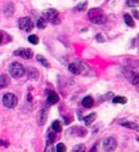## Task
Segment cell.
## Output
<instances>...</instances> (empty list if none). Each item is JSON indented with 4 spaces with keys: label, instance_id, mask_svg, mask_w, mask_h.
<instances>
[{
    "label": "cell",
    "instance_id": "cell-10",
    "mask_svg": "<svg viewBox=\"0 0 139 152\" xmlns=\"http://www.w3.org/2000/svg\"><path fill=\"white\" fill-rule=\"evenodd\" d=\"M68 70L73 74H79L82 72V65L79 64V62H73V64H71L68 66Z\"/></svg>",
    "mask_w": 139,
    "mask_h": 152
},
{
    "label": "cell",
    "instance_id": "cell-24",
    "mask_svg": "<svg viewBox=\"0 0 139 152\" xmlns=\"http://www.w3.org/2000/svg\"><path fill=\"white\" fill-rule=\"evenodd\" d=\"M126 4H127V6H130V7H136V6H138V4H139V0H126Z\"/></svg>",
    "mask_w": 139,
    "mask_h": 152
},
{
    "label": "cell",
    "instance_id": "cell-25",
    "mask_svg": "<svg viewBox=\"0 0 139 152\" xmlns=\"http://www.w3.org/2000/svg\"><path fill=\"white\" fill-rule=\"evenodd\" d=\"M28 40H29V42L32 43V44H37L38 43V37L36 35H30L28 37Z\"/></svg>",
    "mask_w": 139,
    "mask_h": 152
},
{
    "label": "cell",
    "instance_id": "cell-14",
    "mask_svg": "<svg viewBox=\"0 0 139 152\" xmlns=\"http://www.w3.org/2000/svg\"><path fill=\"white\" fill-rule=\"evenodd\" d=\"M121 125L124 127H126V128H131V129H133V131H137L139 132V125L134 123V122H130V121H122Z\"/></svg>",
    "mask_w": 139,
    "mask_h": 152
},
{
    "label": "cell",
    "instance_id": "cell-27",
    "mask_svg": "<svg viewBox=\"0 0 139 152\" xmlns=\"http://www.w3.org/2000/svg\"><path fill=\"white\" fill-rule=\"evenodd\" d=\"M54 140H55V133H49V134H48V141H47V145H50Z\"/></svg>",
    "mask_w": 139,
    "mask_h": 152
},
{
    "label": "cell",
    "instance_id": "cell-3",
    "mask_svg": "<svg viewBox=\"0 0 139 152\" xmlns=\"http://www.w3.org/2000/svg\"><path fill=\"white\" fill-rule=\"evenodd\" d=\"M17 102H18L17 97H16V95H13V94L7 92V94H5L3 96V104L5 105L6 108H10V109L15 108L17 105Z\"/></svg>",
    "mask_w": 139,
    "mask_h": 152
},
{
    "label": "cell",
    "instance_id": "cell-19",
    "mask_svg": "<svg viewBox=\"0 0 139 152\" xmlns=\"http://www.w3.org/2000/svg\"><path fill=\"white\" fill-rule=\"evenodd\" d=\"M52 128H53V131H54V132H61V129H62L61 122L55 120L54 122H53V125H52Z\"/></svg>",
    "mask_w": 139,
    "mask_h": 152
},
{
    "label": "cell",
    "instance_id": "cell-21",
    "mask_svg": "<svg viewBox=\"0 0 139 152\" xmlns=\"http://www.w3.org/2000/svg\"><path fill=\"white\" fill-rule=\"evenodd\" d=\"M87 7H88V3H87V1H83V3L78 4V5L76 6V11L82 12V11H85V10H87Z\"/></svg>",
    "mask_w": 139,
    "mask_h": 152
},
{
    "label": "cell",
    "instance_id": "cell-13",
    "mask_svg": "<svg viewBox=\"0 0 139 152\" xmlns=\"http://www.w3.org/2000/svg\"><path fill=\"white\" fill-rule=\"evenodd\" d=\"M4 13H5V16H7V17L13 16V13H15V6H13V4L9 3L7 5H6L5 10H4Z\"/></svg>",
    "mask_w": 139,
    "mask_h": 152
},
{
    "label": "cell",
    "instance_id": "cell-11",
    "mask_svg": "<svg viewBox=\"0 0 139 152\" xmlns=\"http://www.w3.org/2000/svg\"><path fill=\"white\" fill-rule=\"evenodd\" d=\"M47 115H48V107H44L41 113H40V116H38V123L40 125H43L47 120Z\"/></svg>",
    "mask_w": 139,
    "mask_h": 152
},
{
    "label": "cell",
    "instance_id": "cell-15",
    "mask_svg": "<svg viewBox=\"0 0 139 152\" xmlns=\"http://www.w3.org/2000/svg\"><path fill=\"white\" fill-rule=\"evenodd\" d=\"M92 104H94V98H92V97L87 96V97L83 98L82 105H83L84 108H90V107H92Z\"/></svg>",
    "mask_w": 139,
    "mask_h": 152
},
{
    "label": "cell",
    "instance_id": "cell-22",
    "mask_svg": "<svg viewBox=\"0 0 139 152\" xmlns=\"http://www.w3.org/2000/svg\"><path fill=\"white\" fill-rule=\"evenodd\" d=\"M47 26V21L44 18H40L37 21V28L38 29H44Z\"/></svg>",
    "mask_w": 139,
    "mask_h": 152
},
{
    "label": "cell",
    "instance_id": "cell-33",
    "mask_svg": "<svg viewBox=\"0 0 139 152\" xmlns=\"http://www.w3.org/2000/svg\"><path fill=\"white\" fill-rule=\"evenodd\" d=\"M1 40H3V35H1V32H0V43H1Z\"/></svg>",
    "mask_w": 139,
    "mask_h": 152
},
{
    "label": "cell",
    "instance_id": "cell-5",
    "mask_svg": "<svg viewBox=\"0 0 139 152\" xmlns=\"http://www.w3.org/2000/svg\"><path fill=\"white\" fill-rule=\"evenodd\" d=\"M44 17H46L47 21L52 22L53 24H59V23H60V22H59V13L54 9H49L47 11H44Z\"/></svg>",
    "mask_w": 139,
    "mask_h": 152
},
{
    "label": "cell",
    "instance_id": "cell-32",
    "mask_svg": "<svg viewBox=\"0 0 139 152\" xmlns=\"http://www.w3.org/2000/svg\"><path fill=\"white\" fill-rule=\"evenodd\" d=\"M96 150H97V146H96V145H95V146H94V147L91 149V151H96Z\"/></svg>",
    "mask_w": 139,
    "mask_h": 152
},
{
    "label": "cell",
    "instance_id": "cell-28",
    "mask_svg": "<svg viewBox=\"0 0 139 152\" xmlns=\"http://www.w3.org/2000/svg\"><path fill=\"white\" fill-rule=\"evenodd\" d=\"M84 150H85V146H84V145H77V146L73 147V150H72V151H73V152H82V151H84Z\"/></svg>",
    "mask_w": 139,
    "mask_h": 152
},
{
    "label": "cell",
    "instance_id": "cell-2",
    "mask_svg": "<svg viewBox=\"0 0 139 152\" xmlns=\"http://www.w3.org/2000/svg\"><path fill=\"white\" fill-rule=\"evenodd\" d=\"M9 71H10V74L13 78H21L25 73L24 66L22 64H19V62H12L10 65V67H9Z\"/></svg>",
    "mask_w": 139,
    "mask_h": 152
},
{
    "label": "cell",
    "instance_id": "cell-17",
    "mask_svg": "<svg viewBox=\"0 0 139 152\" xmlns=\"http://www.w3.org/2000/svg\"><path fill=\"white\" fill-rule=\"evenodd\" d=\"M95 119H96V114H95V113H91V114H89L88 116H85L84 122H85V125H87V126H89V125H91L92 122H94Z\"/></svg>",
    "mask_w": 139,
    "mask_h": 152
},
{
    "label": "cell",
    "instance_id": "cell-18",
    "mask_svg": "<svg viewBox=\"0 0 139 152\" xmlns=\"http://www.w3.org/2000/svg\"><path fill=\"white\" fill-rule=\"evenodd\" d=\"M28 76H29L30 79H37V78H38V72H37L35 68L30 67L29 71H28Z\"/></svg>",
    "mask_w": 139,
    "mask_h": 152
},
{
    "label": "cell",
    "instance_id": "cell-7",
    "mask_svg": "<svg viewBox=\"0 0 139 152\" xmlns=\"http://www.w3.org/2000/svg\"><path fill=\"white\" fill-rule=\"evenodd\" d=\"M124 72H125V74H126V77H127L128 80H130L132 84H133V85L138 86V85H139V73H138V72L131 71V70H128V72H127L126 68H124Z\"/></svg>",
    "mask_w": 139,
    "mask_h": 152
},
{
    "label": "cell",
    "instance_id": "cell-9",
    "mask_svg": "<svg viewBox=\"0 0 139 152\" xmlns=\"http://www.w3.org/2000/svg\"><path fill=\"white\" fill-rule=\"evenodd\" d=\"M59 101V96L54 91H47V102L48 104H55Z\"/></svg>",
    "mask_w": 139,
    "mask_h": 152
},
{
    "label": "cell",
    "instance_id": "cell-23",
    "mask_svg": "<svg viewBox=\"0 0 139 152\" xmlns=\"http://www.w3.org/2000/svg\"><path fill=\"white\" fill-rule=\"evenodd\" d=\"M36 59H37V61L40 62V64H42L44 67H49V64H48V61L46 60V59L42 56V55H37L36 56Z\"/></svg>",
    "mask_w": 139,
    "mask_h": 152
},
{
    "label": "cell",
    "instance_id": "cell-20",
    "mask_svg": "<svg viewBox=\"0 0 139 152\" xmlns=\"http://www.w3.org/2000/svg\"><path fill=\"white\" fill-rule=\"evenodd\" d=\"M113 103H121V104H125V103H127V100H126V97H124V96H116L113 98Z\"/></svg>",
    "mask_w": 139,
    "mask_h": 152
},
{
    "label": "cell",
    "instance_id": "cell-1",
    "mask_svg": "<svg viewBox=\"0 0 139 152\" xmlns=\"http://www.w3.org/2000/svg\"><path fill=\"white\" fill-rule=\"evenodd\" d=\"M88 17L91 23L94 24H104L108 21L107 15L101 9H91L88 13Z\"/></svg>",
    "mask_w": 139,
    "mask_h": 152
},
{
    "label": "cell",
    "instance_id": "cell-16",
    "mask_svg": "<svg viewBox=\"0 0 139 152\" xmlns=\"http://www.w3.org/2000/svg\"><path fill=\"white\" fill-rule=\"evenodd\" d=\"M124 19H125V23H126L128 26H131V28H133V26L136 25L134 21H133V18H132L128 13H126V15H124Z\"/></svg>",
    "mask_w": 139,
    "mask_h": 152
},
{
    "label": "cell",
    "instance_id": "cell-30",
    "mask_svg": "<svg viewBox=\"0 0 139 152\" xmlns=\"http://www.w3.org/2000/svg\"><path fill=\"white\" fill-rule=\"evenodd\" d=\"M0 145H3V146H5V147H7V146H9V144H7V143H6V141H1V140H0Z\"/></svg>",
    "mask_w": 139,
    "mask_h": 152
},
{
    "label": "cell",
    "instance_id": "cell-8",
    "mask_svg": "<svg viewBox=\"0 0 139 152\" xmlns=\"http://www.w3.org/2000/svg\"><path fill=\"white\" fill-rule=\"evenodd\" d=\"M15 55H19L21 58H23V59H31L32 58V52L30 50V49H21V50H16L15 52Z\"/></svg>",
    "mask_w": 139,
    "mask_h": 152
},
{
    "label": "cell",
    "instance_id": "cell-29",
    "mask_svg": "<svg viewBox=\"0 0 139 152\" xmlns=\"http://www.w3.org/2000/svg\"><path fill=\"white\" fill-rule=\"evenodd\" d=\"M96 40H97L98 42H103V41H104V40H103V37H102L101 35H97V36H96Z\"/></svg>",
    "mask_w": 139,
    "mask_h": 152
},
{
    "label": "cell",
    "instance_id": "cell-4",
    "mask_svg": "<svg viewBox=\"0 0 139 152\" xmlns=\"http://www.w3.org/2000/svg\"><path fill=\"white\" fill-rule=\"evenodd\" d=\"M18 26L23 31H31L34 29V23L29 17H23L18 21Z\"/></svg>",
    "mask_w": 139,
    "mask_h": 152
},
{
    "label": "cell",
    "instance_id": "cell-34",
    "mask_svg": "<svg viewBox=\"0 0 139 152\" xmlns=\"http://www.w3.org/2000/svg\"><path fill=\"white\" fill-rule=\"evenodd\" d=\"M137 65H139V61H138V62H137Z\"/></svg>",
    "mask_w": 139,
    "mask_h": 152
},
{
    "label": "cell",
    "instance_id": "cell-6",
    "mask_svg": "<svg viewBox=\"0 0 139 152\" xmlns=\"http://www.w3.org/2000/svg\"><path fill=\"white\" fill-rule=\"evenodd\" d=\"M102 145H103L104 151H114L116 149L118 143H116V140L114 139L113 137H108V138H105V139L103 140Z\"/></svg>",
    "mask_w": 139,
    "mask_h": 152
},
{
    "label": "cell",
    "instance_id": "cell-12",
    "mask_svg": "<svg viewBox=\"0 0 139 152\" xmlns=\"http://www.w3.org/2000/svg\"><path fill=\"white\" fill-rule=\"evenodd\" d=\"M10 84V78L6 76V74H3L0 76V89H5L7 88Z\"/></svg>",
    "mask_w": 139,
    "mask_h": 152
},
{
    "label": "cell",
    "instance_id": "cell-26",
    "mask_svg": "<svg viewBox=\"0 0 139 152\" xmlns=\"http://www.w3.org/2000/svg\"><path fill=\"white\" fill-rule=\"evenodd\" d=\"M55 151H58V152H65V151H66L65 145H64L62 143L58 144V145H56V149H55Z\"/></svg>",
    "mask_w": 139,
    "mask_h": 152
},
{
    "label": "cell",
    "instance_id": "cell-31",
    "mask_svg": "<svg viewBox=\"0 0 139 152\" xmlns=\"http://www.w3.org/2000/svg\"><path fill=\"white\" fill-rule=\"evenodd\" d=\"M133 15H134V17H136V18H138V19H139V12H138V11H133Z\"/></svg>",
    "mask_w": 139,
    "mask_h": 152
}]
</instances>
